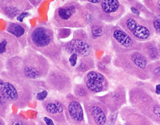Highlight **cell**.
Wrapping results in <instances>:
<instances>
[{
    "label": "cell",
    "instance_id": "1",
    "mask_svg": "<svg viewBox=\"0 0 160 125\" xmlns=\"http://www.w3.org/2000/svg\"><path fill=\"white\" fill-rule=\"evenodd\" d=\"M51 67L48 59L29 47L24 53L8 59L5 63V70L9 74L30 80L46 78Z\"/></svg>",
    "mask_w": 160,
    "mask_h": 125
},
{
    "label": "cell",
    "instance_id": "2",
    "mask_svg": "<svg viewBox=\"0 0 160 125\" xmlns=\"http://www.w3.org/2000/svg\"><path fill=\"white\" fill-rule=\"evenodd\" d=\"M28 45L55 65L61 67L63 57L62 43L57 41L51 27L46 24H38L31 27L28 34Z\"/></svg>",
    "mask_w": 160,
    "mask_h": 125
},
{
    "label": "cell",
    "instance_id": "3",
    "mask_svg": "<svg viewBox=\"0 0 160 125\" xmlns=\"http://www.w3.org/2000/svg\"><path fill=\"white\" fill-rule=\"evenodd\" d=\"M0 78L3 80L0 88L9 103L20 109L25 108L34 97L35 80L12 76L6 70L0 74Z\"/></svg>",
    "mask_w": 160,
    "mask_h": 125
},
{
    "label": "cell",
    "instance_id": "4",
    "mask_svg": "<svg viewBox=\"0 0 160 125\" xmlns=\"http://www.w3.org/2000/svg\"><path fill=\"white\" fill-rule=\"evenodd\" d=\"M86 9L76 1H69L56 8L52 17V22L59 28H78L87 27L85 21Z\"/></svg>",
    "mask_w": 160,
    "mask_h": 125
},
{
    "label": "cell",
    "instance_id": "5",
    "mask_svg": "<svg viewBox=\"0 0 160 125\" xmlns=\"http://www.w3.org/2000/svg\"><path fill=\"white\" fill-rule=\"evenodd\" d=\"M128 98L131 107L153 123L160 124V103L148 89L140 86L132 87L128 91Z\"/></svg>",
    "mask_w": 160,
    "mask_h": 125
},
{
    "label": "cell",
    "instance_id": "6",
    "mask_svg": "<svg viewBox=\"0 0 160 125\" xmlns=\"http://www.w3.org/2000/svg\"><path fill=\"white\" fill-rule=\"evenodd\" d=\"M150 62L141 51H134L115 54L113 64L123 72L141 80L150 79L148 65Z\"/></svg>",
    "mask_w": 160,
    "mask_h": 125
},
{
    "label": "cell",
    "instance_id": "7",
    "mask_svg": "<svg viewBox=\"0 0 160 125\" xmlns=\"http://www.w3.org/2000/svg\"><path fill=\"white\" fill-rule=\"evenodd\" d=\"M120 27L137 42H144L151 40L155 34L151 20L144 17L138 16L132 13L124 15L118 21Z\"/></svg>",
    "mask_w": 160,
    "mask_h": 125
},
{
    "label": "cell",
    "instance_id": "8",
    "mask_svg": "<svg viewBox=\"0 0 160 125\" xmlns=\"http://www.w3.org/2000/svg\"><path fill=\"white\" fill-rule=\"evenodd\" d=\"M111 48L115 54L128 51H141V43L131 38L122 27L117 25L107 24Z\"/></svg>",
    "mask_w": 160,
    "mask_h": 125
},
{
    "label": "cell",
    "instance_id": "9",
    "mask_svg": "<svg viewBox=\"0 0 160 125\" xmlns=\"http://www.w3.org/2000/svg\"><path fill=\"white\" fill-rule=\"evenodd\" d=\"M46 83L50 90L63 96L71 93L72 90L73 80L71 74L59 66H51L46 76Z\"/></svg>",
    "mask_w": 160,
    "mask_h": 125
},
{
    "label": "cell",
    "instance_id": "10",
    "mask_svg": "<svg viewBox=\"0 0 160 125\" xmlns=\"http://www.w3.org/2000/svg\"><path fill=\"white\" fill-rule=\"evenodd\" d=\"M62 51L66 55L76 54L80 58L92 56L94 50L89 41L88 31L78 29L74 31L72 39L62 43Z\"/></svg>",
    "mask_w": 160,
    "mask_h": 125
},
{
    "label": "cell",
    "instance_id": "11",
    "mask_svg": "<svg viewBox=\"0 0 160 125\" xmlns=\"http://www.w3.org/2000/svg\"><path fill=\"white\" fill-rule=\"evenodd\" d=\"M69 125H86L84 109L82 103L71 93L61 98Z\"/></svg>",
    "mask_w": 160,
    "mask_h": 125
},
{
    "label": "cell",
    "instance_id": "12",
    "mask_svg": "<svg viewBox=\"0 0 160 125\" xmlns=\"http://www.w3.org/2000/svg\"><path fill=\"white\" fill-rule=\"evenodd\" d=\"M96 6L98 18L105 23L121 19L126 11L124 4L117 0H101V3Z\"/></svg>",
    "mask_w": 160,
    "mask_h": 125
},
{
    "label": "cell",
    "instance_id": "13",
    "mask_svg": "<svg viewBox=\"0 0 160 125\" xmlns=\"http://www.w3.org/2000/svg\"><path fill=\"white\" fill-rule=\"evenodd\" d=\"M88 125H106L109 111L104 104L95 98L82 102Z\"/></svg>",
    "mask_w": 160,
    "mask_h": 125
},
{
    "label": "cell",
    "instance_id": "14",
    "mask_svg": "<svg viewBox=\"0 0 160 125\" xmlns=\"http://www.w3.org/2000/svg\"><path fill=\"white\" fill-rule=\"evenodd\" d=\"M96 100L107 107L109 112H118L127 103V91L122 85H118L113 91L103 96H95Z\"/></svg>",
    "mask_w": 160,
    "mask_h": 125
},
{
    "label": "cell",
    "instance_id": "15",
    "mask_svg": "<svg viewBox=\"0 0 160 125\" xmlns=\"http://www.w3.org/2000/svg\"><path fill=\"white\" fill-rule=\"evenodd\" d=\"M41 107L42 112L51 118L55 125H69L66 119L65 111L61 99L48 97L42 102Z\"/></svg>",
    "mask_w": 160,
    "mask_h": 125
},
{
    "label": "cell",
    "instance_id": "16",
    "mask_svg": "<svg viewBox=\"0 0 160 125\" xmlns=\"http://www.w3.org/2000/svg\"><path fill=\"white\" fill-rule=\"evenodd\" d=\"M89 41L94 51L105 49L110 43L107 24L102 21L88 27Z\"/></svg>",
    "mask_w": 160,
    "mask_h": 125
},
{
    "label": "cell",
    "instance_id": "17",
    "mask_svg": "<svg viewBox=\"0 0 160 125\" xmlns=\"http://www.w3.org/2000/svg\"><path fill=\"white\" fill-rule=\"evenodd\" d=\"M83 84L91 94H98L108 91L110 83L105 75L96 70H91L84 75Z\"/></svg>",
    "mask_w": 160,
    "mask_h": 125
},
{
    "label": "cell",
    "instance_id": "18",
    "mask_svg": "<svg viewBox=\"0 0 160 125\" xmlns=\"http://www.w3.org/2000/svg\"><path fill=\"white\" fill-rule=\"evenodd\" d=\"M22 52L19 43L7 31H0V59H8L18 55Z\"/></svg>",
    "mask_w": 160,
    "mask_h": 125
},
{
    "label": "cell",
    "instance_id": "19",
    "mask_svg": "<svg viewBox=\"0 0 160 125\" xmlns=\"http://www.w3.org/2000/svg\"><path fill=\"white\" fill-rule=\"evenodd\" d=\"M29 1L2 0L0 1V13L10 19L17 18L22 12L32 9Z\"/></svg>",
    "mask_w": 160,
    "mask_h": 125
},
{
    "label": "cell",
    "instance_id": "20",
    "mask_svg": "<svg viewBox=\"0 0 160 125\" xmlns=\"http://www.w3.org/2000/svg\"><path fill=\"white\" fill-rule=\"evenodd\" d=\"M119 116L125 125H154V123L131 106H124L119 110Z\"/></svg>",
    "mask_w": 160,
    "mask_h": 125
},
{
    "label": "cell",
    "instance_id": "21",
    "mask_svg": "<svg viewBox=\"0 0 160 125\" xmlns=\"http://www.w3.org/2000/svg\"><path fill=\"white\" fill-rule=\"evenodd\" d=\"M29 27L24 23L8 22L6 27V31L15 37L19 43L22 51L27 48L28 38L29 34Z\"/></svg>",
    "mask_w": 160,
    "mask_h": 125
},
{
    "label": "cell",
    "instance_id": "22",
    "mask_svg": "<svg viewBox=\"0 0 160 125\" xmlns=\"http://www.w3.org/2000/svg\"><path fill=\"white\" fill-rule=\"evenodd\" d=\"M141 52L145 55L150 63L160 60V51L156 40L151 39L141 43Z\"/></svg>",
    "mask_w": 160,
    "mask_h": 125
},
{
    "label": "cell",
    "instance_id": "23",
    "mask_svg": "<svg viewBox=\"0 0 160 125\" xmlns=\"http://www.w3.org/2000/svg\"><path fill=\"white\" fill-rule=\"evenodd\" d=\"M95 67V63L93 56L82 57L78 60V64L75 68V72L78 76H82L89 72L91 70H94Z\"/></svg>",
    "mask_w": 160,
    "mask_h": 125
},
{
    "label": "cell",
    "instance_id": "24",
    "mask_svg": "<svg viewBox=\"0 0 160 125\" xmlns=\"http://www.w3.org/2000/svg\"><path fill=\"white\" fill-rule=\"evenodd\" d=\"M73 95L79 100L81 103L87 100H89L91 97V93L88 91L83 83H78L75 84L73 88Z\"/></svg>",
    "mask_w": 160,
    "mask_h": 125
},
{
    "label": "cell",
    "instance_id": "25",
    "mask_svg": "<svg viewBox=\"0 0 160 125\" xmlns=\"http://www.w3.org/2000/svg\"><path fill=\"white\" fill-rule=\"evenodd\" d=\"M7 125H38L35 121L27 120L22 116L16 114H11L8 116Z\"/></svg>",
    "mask_w": 160,
    "mask_h": 125
},
{
    "label": "cell",
    "instance_id": "26",
    "mask_svg": "<svg viewBox=\"0 0 160 125\" xmlns=\"http://www.w3.org/2000/svg\"><path fill=\"white\" fill-rule=\"evenodd\" d=\"M148 69L151 81L160 84V60L150 63Z\"/></svg>",
    "mask_w": 160,
    "mask_h": 125
},
{
    "label": "cell",
    "instance_id": "27",
    "mask_svg": "<svg viewBox=\"0 0 160 125\" xmlns=\"http://www.w3.org/2000/svg\"><path fill=\"white\" fill-rule=\"evenodd\" d=\"M10 106H11V103L7 100V98L2 93V90L0 88V116L3 119H6L8 117Z\"/></svg>",
    "mask_w": 160,
    "mask_h": 125
},
{
    "label": "cell",
    "instance_id": "28",
    "mask_svg": "<svg viewBox=\"0 0 160 125\" xmlns=\"http://www.w3.org/2000/svg\"><path fill=\"white\" fill-rule=\"evenodd\" d=\"M143 4L151 13L160 15V0H145Z\"/></svg>",
    "mask_w": 160,
    "mask_h": 125
},
{
    "label": "cell",
    "instance_id": "29",
    "mask_svg": "<svg viewBox=\"0 0 160 125\" xmlns=\"http://www.w3.org/2000/svg\"><path fill=\"white\" fill-rule=\"evenodd\" d=\"M151 24H152L153 30L155 31V34L160 35V15H152L151 18Z\"/></svg>",
    "mask_w": 160,
    "mask_h": 125
},
{
    "label": "cell",
    "instance_id": "30",
    "mask_svg": "<svg viewBox=\"0 0 160 125\" xmlns=\"http://www.w3.org/2000/svg\"><path fill=\"white\" fill-rule=\"evenodd\" d=\"M118 115H119V111L115 112H109L107 122H106V125H115Z\"/></svg>",
    "mask_w": 160,
    "mask_h": 125
},
{
    "label": "cell",
    "instance_id": "31",
    "mask_svg": "<svg viewBox=\"0 0 160 125\" xmlns=\"http://www.w3.org/2000/svg\"><path fill=\"white\" fill-rule=\"evenodd\" d=\"M96 66L98 69V71H100V72L102 73L103 75L110 74V70L108 67V64H105L102 60H99V61L97 62Z\"/></svg>",
    "mask_w": 160,
    "mask_h": 125
},
{
    "label": "cell",
    "instance_id": "32",
    "mask_svg": "<svg viewBox=\"0 0 160 125\" xmlns=\"http://www.w3.org/2000/svg\"><path fill=\"white\" fill-rule=\"evenodd\" d=\"M41 120L43 121V123H45L46 125H55V123H54V121L51 120V118H49L48 116H42V117L41 118Z\"/></svg>",
    "mask_w": 160,
    "mask_h": 125
},
{
    "label": "cell",
    "instance_id": "33",
    "mask_svg": "<svg viewBox=\"0 0 160 125\" xmlns=\"http://www.w3.org/2000/svg\"><path fill=\"white\" fill-rule=\"evenodd\" d=\"M30 15H31V14H30L29 12H27V11H25V12L21 13V14H20V15L17 17V19H18V21L19 23H22V21H23L24 18H27V17H28V16H30Z\"/></svg>",
    "mask_w": 160,
    "mask_h": 125
},
{
    "label": "cell",
    "instance_id": "34",
    "mask_svg": "<svg viewBox=\"0 0 160 125\" xmlns=\"http://www.w3.org/2000/svg\"><path fill=\"white\" fill-rule=\"evenodd\" d=\"M5 63L6 60H2V59H0V74L2 71H5Z\"/></svg>",
    "mask_w": 160,
    "mask_h": 125
},
{
    "label": "cell",
    "instance_id": "35",
    "mask_svg": "<svg viewBox=\"0 0 160 125\" xmlns=\"http://www.w3.org/2000/svg\"><path fill=\"white\" fill-rule=\"evenodd\" d=\"M29 3H31V5L32 6V7H34V8H36V7H38V5H40V4H41L42 1H39V0H38V1H32V0H31V1H29Z\"/></svg>",
    "mask_w": 160,
    "mask_h": 125
},
{
    "label": "cell",
    "instance_id": "36",
    "mask_svg": "<svg viewBox=\"0 0 160 125\" xmlns=\"http://www.w3.org/2000/svg\"><path fill=\"white\" fill-rule=\"evenodd\" d=\"M37 124L38 125H46L45 123H43V121H42V120H41V118H39V117H38V119H37Z\"/></svg>",
    "mask_w": 160,
    "mask_h": 125
},
{
    "label": "cell",
    "instance_id": "37",
    "mask_svg": "<svg viewBox=\"0 0 160 125\" xmlns=\"http://www.w3.org/2000/svg\"><path fill=\"white\" fill-rule=\"evenodd\" d=\"M155 92L158 95L160 94V84H157V85L155 86Z\"/></svg>",
    "mask_w": 160,
    "mask_h": 125
},
{
    "label": "cell",
    "instance_id": "38",
    "mask_svg": "<svg viewBox=\"0 0 160 125\" xmlns=\"http://www.w3.org/2000/svg\"><path fill=\"white\" fill-rule=\"evenodd\" d=\"M0 125H7L5 120H4L3 118H2L0 116Z\"/></svg>",
    "mask_w": 160,
    "mask_h": 125
},
{
    "label": "cell",
    "instance_id": "39",
    "mask_svg": "<svg viewBox=\"0 0 160 125\" xmlns=\"http://www.w3.org/2000/svg\"><path fill=\"white\" fill-rule=\"evenodd\" d=\"M158 49H159V51H160V39L159 41L158 42Z\"/></svg>",
    "mask_w": 160,
    "mask_h": 125
}]
</instances>
